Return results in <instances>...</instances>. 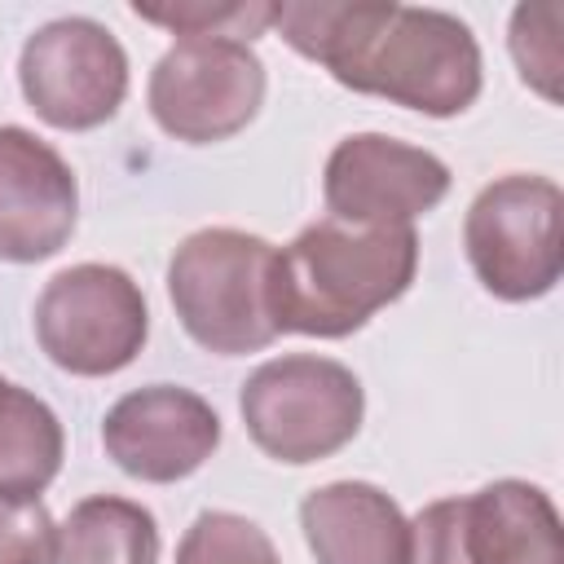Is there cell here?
Wrapping results in <instances>:
<instances>
[{
  "label": "cell",
  "instance_id": "1",
  "mask_svg": "<svg viewBox=\"0 0 564 564\" xmlns=\"http://www.w3.org/2000/svg\"><path fill=\"white\" fill-rule=\"evenodd\" d=\"M273 26L344 88L388 97L432 119L463 115L485 84L471 26L445 9L397 0H282L273 4Z\"/></svg>",
  "mask_w": 564,
  "mask_h": 564
},
{
  "label": "cell",
  "instance_id": "2",
  "mask_svg": "<svg viewBox=\"0 0 564 564\" xmlns=\"http://www.w3.org/2000/svg\"><path fill=\"white\" fill-rule=\"evenodd\" d=\"M419 273L414 225H344L335 216L304 225L273 260L278 330L344 339L379 308L401 300Z\"/></svg>",
  "mask_w": 564,
  "mask_h": 564
},
{
  "label": "cell",
  "instance_id": "3",
  "mask_svg": "<svg viewBox=\"0 0 564 564\" xmlns=\"http://www.w3.org/2000/svg\"><path fill=\"white\" fill-rule=\"evenodd\" d=\"M273 260L278 247L247 229L212 225L189 234L167 260V295L185 335L216 357L269 348L282 335L273 313Z\"/></svg>",
  "mask_w": 564,
  "mask_h": 564
},
{
  "label": "cell",
  "instance_id": "4",
  "mask_svg": "<svg viewBox=\"0 0 564 564\" xmlns=\"http://www.w3.org/2000/svg\"><path fill=\"white\" fill-rule=\"evenodd\" d=\"M242 427L260 454L304 467L339 454L366 414L361 379L317 352H291L256 366L238 392Z\"/></svg>",
  "mask_w": 564,
  "mask_h": 564
},
{
  "label": "cell",
  "instance_id": "5",
  "mask_svg": "<svg viewBox=\"0 0 564 564\" xmlns=\"http://www.w3.org/2000/svg\"><path fill=\"white\" fill-rule=\"evenodd\" d=\"M476 282L507 300H542L564 273V194L551 176L507 172L489 181L463 220Z\"/></svg>",
  "mask_w": 564,
  "mask_h": 564
},
{
  "label": "cell",
  "instance_id": "6",
  "mask_svg": "<svg viewBox=\"0 0 564 564\" xmlns=\"http://www.w3.org/2000/svg\"><path fill=\"white\" fill-rule=\"evenodd\" d=\"M150 335L141 286L119 264H70L35 300V339L44 357L79 379H101L137 361Z\"/></svg>",
  "mask_w": 564,
  "mask_h": 564
},
{
  "label": "cell",
  "instance_id": "7",
  "mask_svg": "<svg viewBox=\"0 0 564 564\" xmlns=\"http://www.w3.org/2000/svg\"><path fill=\"white\" fill-rule=\"evenodd\" d=\"M264 62L247 40L229 35H181L150 70L154 123L185 141L212 145L242 132L264 106Z\"/></svg>",
  "mask_w": 564,
  "mask_h": 564
},
{
  "label": "cell",
  "instance_id": "8",
  "mask_svg": "<svg viewBox=\"0 0 564 564\" xmlns=\"http://www.w3.org/2000/svg\"><path fill=\"white\" fill-rule=\"evenodd\" d=\"M26 106L57 132H88L119 115L128 97V53L93 18H53L35 26L18 57Z\"/></svg>",
  "mask_w": 564,
  "mask_h": 564
},
{
  "label": "cell",
  "instance_id": "9",
  "mask_svg": "<svg viewBox=\"0 0 564 564\" xmlns=\"http://www.w3.org/2000/svg\"><path fill=\"white\" fill-rule=\"evenodd\" d=\"M449 194V167L410 141L388 132L344 137L322 172L326 212L344 225H414Z\"/></svg>",
  "mask_w": 564,
  "mask_h": 564
},
{
  "label": "cell",
  "instance_id": "10",
  "mask_svg": "<svg viewBox=\"0 0 564 564\" xmlns=\"http://www.w3.org/2000/svg\"><path fill=\"white\" fill-rule=\"evenodd\" d=\"M101 445L119 471L145 485L194 476L220 445V414L189 388L150 383L119 397L101 419Z\"/></svg>",
  "mask_w": 564,
  "mask_h": 564
},
{
  "label": "cell",
  "instance_id": "11",
  "mask_svg": "<svg viewBox=\"0 0 564 564\" xmlns=\"http://www.w3.org/2000/svg\"><path fill=\"white\" fill-rule=\"evenodd\" d=\"M79 220L70 163L31 128L0 123V260L35 264L57 256Z\"/></svg>",
  "mask_w": 564,
  "mask_h": 564
},
{
  "label": "cell",
  "instance_id": "12",
  "mask_svg": "<svg viewBox=\"0 0 564 564\" xmlns=\"http://www.w3.org/2000/svg\"><path fill=\"white\" fill-rule=\"evenodd\" d=\"M317 564H410V520L370 480H330L300 502Z\"/></svg>",
  "mask_w": 564,
  "mask_h": 564
},
{
  "label": "cell",
  "instance_id": "13",
  "mask_svg": "<svg viewBox=\"0 0 564 564\" xmlns=\"http://www.w3.org/2000/svg\"><path fill=\"white\" fill-rule=\"evenodd\" d=\"M471 564H564L560 511L529 480H494L463 498Z\"/></svg>",
  "mask_w": 564,
  "mask_h": 564
},
{
  "label": "cell",
  "instance_id": "14",
  "mask_svg": "<svg viewBox=\"0 0 564 564\" xmlns=\"http://www.w3.org/2000/svg\"><path fill=\"white\" fill-rule=\"evenodd\" d=\"M53 564H159V520L132 498L93 494L57 524Z\"/></svg>",
  "mask_w": 564,
  "mask_h": 564
},
{
  "label": "cell",
  "instance_id": "15",
  "mask_svg": "<svg viewBox=\"0 0 564 564\" xmlns=\"http://www.w3.org/2000/svg\"><path fill=\"white\" fill-rule=\"evenodd\" d=\"M66 458V432L48 401L0 379V498H40Z\"/></svg>",
  "mask_w": 564,
  "mask_h": 564
},
{
  "label": "cell",
  "instance_id": "16",
  "mask_svg": "<svg viewBox=\"0 0 564 564\" xmlns=\"http://www.w3.org/2000/svg\"><path fill=\"white\" fill-rule=\"evenodd\" d=\"M176 564H282L273 538L238 511H203L176 546Z\"/></svg>",
  "mask_w": 564,
  "mask_h": 564
},
{
  "label": "cell",
  "instance_id": "17",
  "mask_svg": "<svg viewBox=\"0 0 564 564\" xmlns=\"http://www.w3.org/2000/svg\"><path fill=\"white\" fill-rule=\"evenodd\" d=\"M132 13L141 22L167 26L176 35H229V40H251L260 31L273 26V4L269 0H229V4H207V0H189V4H132Z\"/></svg>",
  "mask_w": 564,
  "mask_h": 564
},
{
  "label": "cell",
  "instance_id": "18",
  "mask_svg": "<svg viewBox=\"0 0 564 564\" xmlns=\"http://www.w3.org/2000/svg\"><path fill=\"white\" fill-rule=\"evenodd\" d=\"M560 4H520L511 13V57L546 101H560Z\"/></svg>",
  "mask_w": 564,
  "mask_h": 564
},
{
  "label": "cell",
  "instance_id": "19",
  "mask_svg": "<svg viewBox=\"0 0 564 564\" xmlns=\"http://www.w3.org/2000/svg\"><path fill=\"white\" fill-rule=\"evenodd\" d=\"M57 524L40 498H0V564H53Z\"/></svg>",
  "mask_w": 564,
  "mask_h": 564
},
{
  "label": "cell",
  "instance_id": "20",
  "mask_svg": "<svg viewBox=\"0 0 564 564\" xmlns=\"http://www.w3.org/2000/svg\"><path fill=\"white\" fill-rule=\"evenodd\" d=\"M410 564H471L463 498H436L410 520Z\"/></svg>",
  "mask_w": 564,
  "mask_h": 564
}]
</instances>
